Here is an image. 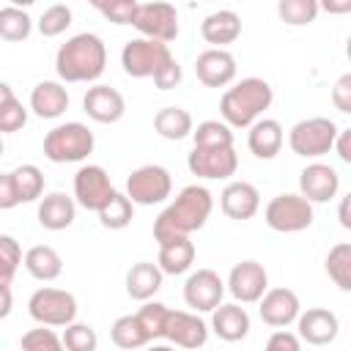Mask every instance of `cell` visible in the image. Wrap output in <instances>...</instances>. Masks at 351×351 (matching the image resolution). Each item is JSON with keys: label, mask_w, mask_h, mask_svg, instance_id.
Returning <instances> with one entry per match:
<instances>
[{"label": "cell", "mask_w": 351, "mask_h": 351, "mask_svg": "<svg viewBox=\"0 0 351 351\" xmlns=\"http://www.w3.org/2000/svg\"><path fill=\"white\" fill-rule=\"evenodd\" d=\"M11 99H16V96H14V90H11V85L0 80V107H3V104H8Z\"/></svg>", "instance_id": "50"}, {"label": "cell", "mask_w": 351, "mask_h": 351, "mask_svg": "<svg viewBox=\"0 0 351 351\" xmlns=\"http://www.w3.org/2000/svg\"><path fill=\"white\" fill-rule=\"evenodd\" d=\"M200 36L214 44V49H222L225 44H233L241 36V16L230 8H219L200 22Z\"/></svg>", "instance_id": "24"}, {"label": "cell", "mask_w": 351, "mask_h": 351, "mask_svg": "<svg viewBox=\"0 0 351 351\" xmlns=\"http://www.w3.org/2000/svg\"><path fill=\"white\" fill-rule=\"evenodd\" d=\"M261 321L274 326V329H285L288 324H293L299 318V296L291 288H269L261 299Z\"/></svg>", "instance_id": "17"}, {"label": "cell", "mask_w": 351, "mask_h": 351, "mask_svg": "<svg viewBox=\"0 0 351 351\" xmlns=\"http://www.w3.org/2000/svg\"><path fill=\"white\" fill-rule=\"evenodd\" d=\"M71 25V8L63 3H55L49 8H44V14L38 16V33L47 38H55L60 33H66V27Z\"/></svg>", "instance_id": "39"}, {"label": "cell", "mask_w": 351, "mask_h": 351, "mask_svg": "<svg viewBox=\"0 0 351 351\" xmlns=\"http://www.w3.org/2000/svg\"><path fill=\"white\" fill-rule=\"evenodd\" d=\"M19 348L22 351H63V343L49 326H38V329H30L22 335Z\"/></svg>", "instance_id": "42"}, {"label": "cell", "mask_w": 351, "mask_h": 351, "mask_svg": "<svg viewBox=\"0 0 351 351\" xmlns=\"http://www.w3.org/2000/svg\"><path fill=\"white\" fill-rule=\"evenodd\" d=\"M110 337H112V343L118 348H126V351H134V348H143V346L151 343L148 335L143 332L137 315H121V318H115V324L110 329Z\"/></svg>", "instance_id": "32"}, {"label": "cell", "mask_w": 351, "mask_h": 351, "mask_svg": "<svg viewBox=\"0 0 351 351\" xmlns=\"http://www.w3.org/2000/svg\"><path fill=\"white\" fill-rule=\"evenodd\" d=\"M82 110L96 123H115V121L123 118L126 101H123V96L115 88H110V85H93L82 96Z\"/></svg>", "instance_id": "20"}, {"label": "cell", "mask_w": 351, "mask_h": 351, "mask_svg": "<svg viewBox=\"0 0 351 351\" xmlns=\"http://www.w3.org/2000/svg\"><path fill=\"white\" fill-rule=\"evenodd\" d=\"M96 214H99V222H101L104 228H110V230H123V228L132 222V217H134V206H132V200H129L126 195L115 192Z\"/></svg>", "instance_id": "33"}, {"label": "cell", "mask_w": 351, "mask_h": 351, "mask_svg": "<svg viewBox=\"0 0 351 351\" xmlns=\"http://www.w3.org/2000/svg\"><path fill=\"white\" fill-rule=\"evenodd\" d=\"M132 27L151 41L170 44L178 38V11L170 3H137V14L132 19Z\"/></svg>", "instance_id": "10"}, {"label": "cell", "mask_w": 351, "mask_h": 351, "mask_svg": "<svg viewBox=\"0 0 351 351\" xmlns=\"http://www.w3.org/2000/svg\"><path fill=\"white\" fill-rule=\"evenodd\" d=\"M219 208L230 219H250L261 208V192L250 181H230L219 195Z\"/></svg>", "instance_id": "21"}, {"label": "cell", "mask_w": 351, "mask_h": 351, "mask_svg": "<svg viewBox=\"0 0 351 351\" xmlns=\"http://www.w3.org/2000/svg\"><path fill=\"white\" fill-rule=\"evenodd\" d=\"M337 132L340 129L332 118L313 115V118H304V121L293 123V129L288 132V145L296 156L315 159V156H324V154L332 151Z\"/></svg>", "instance_id": "6"}, {"label": "cell", "mask_w": 351, "mask_h": 351, "mask_svg": "<svg viewBox=\"0 0 351 351\" xmlns=\"http://www.w3.org/2000/svg\"><path fill=\"white\" fill-rule=\"evenodd\" d=\"M112 195L115 186L101 165H82L74 173V203H80L82 208L99 211Z\"/></svg>", "instance_id": "11"}, {"label": "cell", "mask_w": 351, "mask_h": 351, "mask_svg": "<svg viewBox=\"0 0 351 351\" xmlns=\"http://www.w3.org/2000/svg\"><path fill=\"white\" fill-rule=\"evenodd\" d=\"M263 351H302V340L293 332H288V329H277L266 340V348Z\"/></svg>", "instance_id": "45"}, {"label": "cell", "mask_w": 351, "mask_h": 351, "mask_svg": "<svg viewBox=\"0 0 351 351\" xmlns=\"http://www.w3.org/2000/svg\"><path fill=\"white\" fill-rule=\"evenodd\" d=\"M167 310H170V307H167V304H162V302H143V307L134 313V315H137V321H140V326H143V332L148 335V340L162 337Z\"/></svg>", "instance_id": "40"}, {"label": "cell", "mask_w": 351, "mask_h": 351, "mask_svg": "<svg viewBox=\"0 0 351 351\" xmlns=\"http://www.w3.org/2000/svg\"><path fill=\"white\" fill-rule=\"evenodd\" d=\"M3 151H5V145H3V137H0V156H3Z\"/></svg>", "instance_id": "54"}, {"label": "cell", "mask_w": 351, "mask_h": 351, "mask_svg": "<svg viewBox=\"0 0 351 351\" xmlns=\"http://www.w3.org/2000/svg\"><path fill=\"white\" fill-rule=\"evenodd\" d=\"M93 132L80 123V121H69V123H58L55 129L47 132L44 137V156L55 165H66V162H82L93 154Z\"/></svg>", "instance_id": "5"}, {"label": "cell", "mask_w": 351, "mask_h": 351, "mask_svg": "<svg viewBox=\"0 0 351 351\" xmlns=\"http://www.w3.org/2000/svg\"><path fill=\"white\" fill-rule=\"evenodd\" d=\"M145 351H176L173 346H151V348H145Z\"/></svg>", "instance_id": "53"}, {"label": "cell", "mask_w": 351, "mask_h": 351, "mask_svg": "<svg viewBox=\"0 0 351 351\" xmlns=\"http://www.w3.org/2000/svg\"><path fill=\"white\" fill-rule=\"evenodd\" d=\"M296 329H299L296 332L299 340H304L310 346H329L340 332V321L326 307H310L307 313H299Z\"/></svg>", "instance_id": "18"}, {"label": "cell", "mask_w": 351, "mask_h": 351, "mask_svg": "<svg viewBox=\"0 0 351 351\" xmlns=\"http://www.w3.org/2000/svg\"><path fill=\"white\" fill-rule=\"evenodd\" d=\"M22 263V247L14 236L0 233V282H11Z\"/></svg>", "instance_id": "41"}, {"label": "cell", "mask_w": 351, "mask_h": 351, "mask_svg": "<svg viewBox=\"0 0 351 351\" xmlns=\"http://www.w3.org/2000/svg\"><path fill=\"white\" fill-rule=\"evenodd\" d=\"M121 66L129 77L145 80L151 77L154 85L159 90H170L181 82V66L173 58L170 47L162 41H151V38H129L121 49Z\"/></svg>", "instance_id": "2"}, {"label": "cell", "mask_w": 351, "mask_h": 351, "mask_svg": "<svg viewBox=\"0 0 351 351\" xmlns=\"http://www.w3.org/2000/svg\"><path fill=\"white\" fill-rule=\"evenodd\" d=\"M30 110L38 118H60L69 110V90L55 80H44L30 93Z\"/></svg>", "instance_id": "26"}, {"label": "cell", "mask_w": 351, "mask_h": 351, "mask_svg": "<svg viewBox=\"0 0 351 351\" xmlns=\"http://www.w3.org/2000/svg\"><path fill=\"white\" fill-rule=\"evenodd\" d=\"M195 74L206 88H225L236 77V58L228 49H203L195 60Z\"/></svg>", "instance_id": "19"}, {"label": "cell", "mask_w": 351, "mask_h": 351, "mask_svg": "<svg viewBox=\"0 0 351 351\" xmlns=\"http://www.w3.org/2000/svg\"><path fill=\"white\" fill-rule=\"evenodd\" d=\"M107 47L96 33H77L55 52V71L63 82H93L104 74Z\"/></svg>", "instance_id": "3"}, {"label": "cell", "mask_w": 351, "mask_h": 351, "mask_svg": "<svg viewBox=\"0 0 351 351\" xmlns=\"http://www.w3.org/2000/svg\"><path fill=\"white\" fill-rule=\"evenodd\" d=\"M162 337L178 348H200L208 340V326L197 313L186 310H167Z\"/></svg>", "instance_id": "14"}, {"label": "cell", "mask_w": 351, "mask_h": 351, "mask_svg": "<svg viewBox=\"0 0 351 351\" xmlns=\"http://www.w3.org/2000/svg\"><path fill=\"white\" fill-rule=\"evenodd\" d=\"M93 8L99 14H104L110 22H115V25H132V19L137 14V3L134 0H110V3L99 0V3H93Z\"/></svg>", "instance_id": "43"}, {"label": "cell", "mask_w": 351, "mask_h": 351, "mask_svg": "<svg viewBox=\"0 0 351 351\" xmlns=\"http://www.w3.org/2000/svg\"><path fill=\"white\" fill-rule=\"evenodd\" d=\"M195 148H233V132L222 121H203L192 129Z\"/></svg>", "instance_id": "36"}, {"label": "cell", "mask_w": 351, "mask_h": 351, "mask_svg": "<svg viewBox=\"0 0 351 351\" xmlns=\"http://www.w3.org/2000/svg\"><path fill=\"white\" fill-rule=\"evenodd\" d=\"M11 307H14V293H11L8 282H0V321L11 315Z\"/></svg>", "instance_id": "49"}, {"label": "cell", "mask_w": 351, "mask_h": 351, "mask_svg": "<svg viewBox=\"0 0 351 351\" xmlns=\"http://www.w3.org/2000/svg\"><path fill=\"white\" fill-rule=\"evenodd\" d=\"M222 296H225V282L214 269H197L184 282V302L195 313H211L214 307L222 304Z\"/></svg>", "instance_id": "12"}, {"label": "cell", "mask_w": 351, "mask_h": 351, "mask_svg": "<svg viewBox=\"0 0 351 351\" xmlns=\"http://www.w3.org/2000/svg\"><path fill=\"white\" fill-rule=\"evenodd\" d=\"M282 143H285V132H282L280 121H274V118H258L250 126L247 145H250V151L258 159H274L280 154Z\"/></svg>", "instance_id": "25"}, {"label": "cell", "mask_w": 351, "mask_h": 351, "mask_svg": "<svg viewBox=\"0 0 351 351\" xmlns=\"http://www.w3.org/2000/svg\"><path fill=\"white\" fill-rule=\"evenodd\" d=\"M211 329L219 340L225 343H239L250 332V313L244 307L233 304H219L211 310Z\"/></svg>", "instance_id": "23"}, {"label": "cell", "mask_w": 351, "mask_h": 351, "mask_svg": "<svg viewBox=\"0 0 351 351\" xmlns=\"http://www.w3.org/2000/svg\"><path fill=\"white\" fill-rule=\"evenodd\" d=\"M340 189V176L332 165L313 162L299 173V195L307 203H329Z\"/></svg>", "instance_id": "16"}, {"label": "cell", "mask_w": 351, "mask_h": 351, "mask_svg": "<svg viewBox=\"0 0 351 351\" xmlns=\"http://www.w3.org/2000/svg\"><path fill=\"white\" fill-rule=\"evenodd\" d=\"M271 99L274 90L263 77H244L219 99L222 123H228L230 129H250L263 115V110L271 107Z\"/></svg>", "instance_id": "4"}, {"label": "cell", "mask_w": 351, "mask_h": 351, "mask_svg": "<svg viewBox=\"0 0 351 351\" xmlns=\"http://www.w3.org/2000/svg\"><path fill=\"white\" fill-rule=\"evenodd\" d=\"M33 30V19L25 8L5 5L0 8V38L5 41H25Z\"/></svg>", "instance_id": "35"}, {"label": "cell", "mask_w": 351, "mask_h": 351, "mask_svg": "<svg viewBox=\"0 0 351 351\" xmlns=\"http://www.w3.org/2000/svg\"><path fill=\"white\" fill-rule=\"evenodd\" d=\"M27 313L41 326H69L77 318V299L63 288H38L27 302Z\"/></svg>", "instance_id": "8"}, {"label": "cell", "mask_w": 351, "mask_h": 351, "mask_svg": "<svg viewBox=\"0 0 351 351\" xmlns=\"http://www.w3.org/2000/svg\"><path fill=\"white\" fill-rule=\"evenodd\" d=\"M173 192L170 170L162 165H143L129 173L126 178V197L132 206H156L165 203Z\"/></svg>", "instance_id": "9"}, {"label": "cell", "mask_w": 351, "mask_h": 351, "mask_svg": "<svg viewBox=\"0 0 351 351\" xmlns=\"http://www.w3.org/2000/svg\"><path fill=\"white\" fill-rule=\"evenodd\" d=\"M324 8H326V11H337V14H340V11H351V0H346V3H337V5H329V3H326Z\"/></svg>", "instance_id": "52"}, {"label": "cell", "mask_w": 351, "mask_h": 351, "mask_svg": "<svg viewBox=\"0 0 351 351\" xmlns=\"http://www.w3.org/2000/svg\"><path fill=\"white\" fill-rule=\"evenodd\" d=\"M332 101L340 112H351V74H343L332 88Z\"/></svg>", "instance_id": "46"}, {"label": "cell", "mask_w": 351, "mask_h": 351, "mask_svg": "<svg viewBox=\"0 0 351 351\" xmlns=\"http://www.w3.org/2000/svg\"><path fill=\"white\" fill-rule=\"evenodd\" d=\"M340 225L343 228H351V219H348V197L340 200Z\"/></svg>", "instance_id": "51"}, {"label": "cell", "mask_w": 351, "mask_h": 351, "mask_svg": "<svg viewBox=\"0 0 351 351\" xmlns=\"http://www.w3.org/2000/svg\"><path fill=\"white\" fill-rule=\"evenodd\" d=\"M22 263H25L27 274L36 277V280H41V282H52V280H58L60 271H63V258H60V252H58L55 247H49V244H36V247H30V250L25 252Z\"/></svg>", "instance_id": "27"}, {"label": "cell", "mask_w": 351, "mask_h": 351, "mask_svg": "<svg viewBox=\"0 0 351 351\" xmlns=\"http://www.w3.org/2000/svg\"><path fill=\"white\" fill-rule=\"evenodd\" d=\"M318 3L315 0H280L277 3V14L285 25H310L315 16H318Z\"/></svg>", "instance_id": "37"}, {"label": "cell", "mask_w": 351, "mask_h": 351, "mask_svg": "<svg viewBox=\"0 0 351 351\" xmlns=\"http://www.w3.org/2000/svg\"><path fill=\"white\" fill-rule=\"evenodd\" d=\"M60 343H63V351H96L99 348V335H96L93 326L74 321L63 329Z\"/></svg>", "instance_id": "38"}, {"label": "cell", "mask_w": 351, "mask_h": 351, "mask_svg": "<svg viewBox=\"0 0 351 351\" xmlns=\"http://www.w3.org/2000/svg\"><path fill=\"white\" fill-rule=\"evenodd\" d=\"M195 263V244L181 236V239H170L165 244H159V271L162 274H184L189 271Z\"/></svg>", "instance_id": "29"}, {"label": "cell", "mask_w": 351, "mask_h": 351, "mask_svg": "<svg viewBox=\"0 0 351 351\" xmlns=\"http://www.w3.org/2000/svg\"><path fill=\"white\" fill-rule=\"evenodd\" d=\"M228 291L236 302L252 304L269 291V274L258 261H241L228 274Z\"/></svg>", "instance_id": "13"}, {"label": "cell", "mask_w": 351, "mask_h": 351, "mask_svg": "<svg viewBox=\"0 0 351 351\" xmlns=\"http://www.w3.org/2000/svg\"><path fill=\"white\" fill-rule=\"evenodd\" d=\"M326 274L340 291H351V244L340 241L326 255Z\"/></svg>", "instance_id": "34"}, {"label": "cell", "mask_w": 351, "mask_h": 351, "mask_svg": "<svg viewBox=\"0 0 351 351\" xmlns=\"http://www.w3.org/2000/svg\"><path fill=\"white\" fill-rule=\"evenodd\" d=\"M14 206H19V200H16V192H14L11 173H0V208L8 211Z\"/></svg>", "instance_id": "47"}, {"label": "cell", "mask_w": 351, "mask_h": 351, "mask_svg": "<svg viewBox=\"0 0 351 351\" xmlns=\"http://www.w3.org/2000/svg\"><path fill=\"white\" fill-rule=\"evenodd\" d=\"M25 123H27V110L19 99H11L8 104L0 107V137L11 134V132H19Z\"/></svg>", "instance_id": "44"}, {"label": "cell", "mask_w": 351, "mask_h": 351, "mask_svg": "<svg viewBox=\"0 0 351 351\" xmlns=\"http://www.w3.org/2000/svg\"><path fill=\"white\" fill-rule=\"evenodd\" d=\"M263 219L277 233H299L313 225V203H307L302 195L282 192L266 203Z\"/></svg>", "instance_id": "7"}, {"label": "cell", "mask_w": 351, "mask_h": 351, "mask_svg": "<svg viewBox=\"0 0 351 351\" xmlns=\"http://www.w3.org/2000/svg\"><path fill=\"white\" fill-rule=\"evenodd\" d=\"M186 167L197 178H230L239 167V156L233 148H192L186 156Z\"/></svg>", "instance_id": "15"}, {"label": "cell", "mask_w": 351, "mask_h": 351, "mask_svg": "<svg viewBox=\"0 0 351 351\" xmlns=\"http://www.w3.org/2000/svg\"><path fill=\"white\" fill-rule=\"evenodd\" d=\"M38 225L47 230H66L77 217V203L66 192H49L38 200Z\"/></svg>", "instance_id": "22"}, {"label": "cell", "mask_w": 351, "mask_h": 351, "mask_svg": "<svg viewBox=\"0 0 351 351\" xmlns=\"http://www.w3.org/2000/svg\"><path fill=\"white\" fill-rule=\"evenodd\" d=\"M162 271L151 261H140L126 271V293L137 302H151L154 293L162 288Z\"/></svg>", "instance_id": "28"}, {"label": "cell", "mask_w": 351, "mask_h": 351, "mask_svg": "<svg viewBox=\"0 0 351 351\" xmlns=\"http://www.w3.org/2000/svg\"><path fill=\"white\" fill-rule=\"evenodd\" d=\"M11 181L19 203H33L44 195V173L36 165H19L16 170H11Z\"/></svg>", "instance_id": "31"}, {"label": "cell", "mask_w": 351, "mask_h": 351, "mask_svg": "<svg viewBox=\"0 0 351 351\" xmlns=\"http://www.w3.org/2000/svg\"><path fill=\"white\" fill-rule=\"evenodd\" d=\"M211 208H214V197L206 186H200V184L184 186L176 195V200L154 222L156 244H165L170 239H181V236L189 239V233H195L206 225V219L211 217Z\"/></svg>", "instance_id": "1"}, {"label": "cell", "mask_w": 351, "mask_h": 351, "mask_svg": "<svg viewBox=\"0 0 351 351\" xmlns=\"http://www.w3.org/2000/svg\"><path fill=\"white\" fill-rule=\"evenodd\" d=\"M332 148L337 151V156H340L343 162H351V129H340Z\"/></svg>", "instance_id": "48"}, {"label": "cell", "mask_w": 351, "mask_h": 351, "mask_svg": "<svg viewBox=\"0 0 351 351\" xmlns=\"http://www.w3.org/2000/svg\"><path fill=\"white\" fill-rule=\"evenodd\" d=\"M154 129L165 140H184V137L192 134L195 123H192V115L184 107H162L154 115Z\"/></svg>", "instance_id": "30"}]
</instances>
